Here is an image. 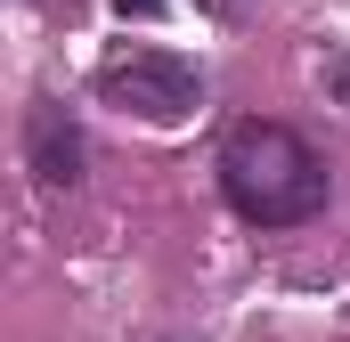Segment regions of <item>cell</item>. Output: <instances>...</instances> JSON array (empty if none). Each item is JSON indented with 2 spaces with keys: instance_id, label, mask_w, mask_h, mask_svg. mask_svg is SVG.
Masks as SVG:
<instances>
[{
  "instance_id": "obj_1",
  "label": "cell",
  "mask_w": 350,
  "mask_h": 342,
  "mask_svg": "<svg viewBox=\"0 0 350 342\" xmlns=\"http://www.w3.org/2000/svg\"><path fill=\"white\" fill-rule=\"evenodd\" d=\"M220 187H228V204H237L245 220L293 228V220H318V212H326V155H318L301 131L253 114V122H237V131L220 139Z\"/></svg>"
},
{
  "instance_id": "obj_3",
  "label": "cell",
  "mask_w": 350,
  "mask_h": 342,
  "mask_svg": "<svg viewBox=\"0 0 350 342\" xmlns=\"http://www.w3.org/2000/svg\"><path fill=\"white\" fill-rule=\"evenodd\" d=\"M25 163L41 171L49 187H74L82 179V131L66 122V106H33L25 114Z\"/></svg>"
},
{
  "instance_id": "obj_4",
  "label": "cell",
  "mask_w": 350,
  "mask_h": 342,
  "mask_svg": "<svg viewBox=\"0 0 350 342\" xmlns=\"http://www.w3.org/2000/svg\"><path fill=\"white\" fill-rule=\"evenodd\" d=\"M122 16H163V0H114Z\"/></svg>"
},
{
  "instance_id": "obj_2",
  "label": "cell",
  "mask_w": 350,
  "mask_h": 342,
  "mask_svg": "<svg viewBox=\"0 0 350 342\" xmlns=\"http://www.w3.org/2000/svg\"><path fill=\"white\" fill-rule=\"evenodd\" d=\"M98 98L122 106V114H139V122H187L196 98H204V82L172 49H114L98 66Z\"/></svg>"
}]
</instances>
